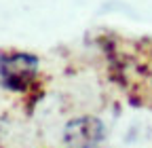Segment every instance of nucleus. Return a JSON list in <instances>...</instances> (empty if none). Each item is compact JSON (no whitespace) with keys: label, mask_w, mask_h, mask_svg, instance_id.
Instances as JSON below:
<instances>
[{"label":"nucleus","mask_w":152,"mask_h":148,"mask_svg":"<svg viewBox=\"0 0 152 148\" xmlns=\"http://www.w3.org/2000/svg\"><path fill=\"white\" fill-rule=\"evenodd\" d=\"M38 72V57L32 53H2L0 55V83L11 91L30 87Z\"/></svg>","instance_id":"obj_1"},{"label":"nucleus","mask_w":152,"mask_h":148,"mask_svg":"<svg viewBox=\"0 0 152 148\" xmlns=\"http://www.w3.org/2000/svg\"><path fill=\"white\" fill-rule=\"evenodd\" d=\"M102 136H104V125L93 116L70 121L64 133L66 148H95L99 144Z\"/></svg>","instance_id":"obj_2"}]
</instances>
